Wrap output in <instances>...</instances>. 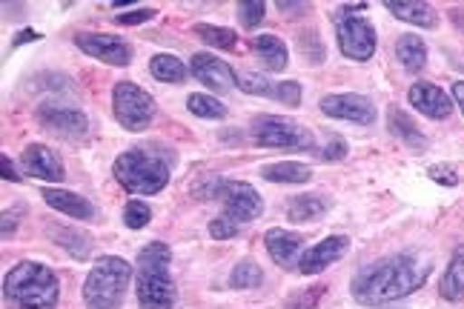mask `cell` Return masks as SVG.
Wrapping results in <instances>:
<instances>
[{"mask_svg":"<svg viewBox=\"0 0 464 309\" xmlns=\"http://www.w3.org/2000/svg\"><path fill=\"white\" fill-rule=\"evenodd\" d=\"M26 41H41V34L34 32V29H24V32H21V34H17V38H14L12 49H14V46H21V43H26Z\"/></svg>","mask_w":464,"mask_h":309,"instance_id":"obj_38","label":"cell"},{"mask_svg":"<svg viewBox=\"0 0 464 309\" xmlns=\"http://www.w3.org/2000/svg\"><path fill=\"white\" fill-rule=\"evenodd\" d=\"M187 109L192 115L207 118V121H221L227 118V106L216 98V95H204V92H195L187 98Z\"/></svg>","mask_w":464,"mask_h":309,"instance_id":"obj_27","label":"cell"},{"mask_svg":"<svg viewBox=\"0 0 464 309\" xmlns=\"http://www.w3.org/2000/svg\"><path fill=\"white\" fill-rule=\"evenodd\" d=\"M253 52L258 63L266 69V72H284L290 63V54H287V46L278 38V34H256L253 41Z\"/></svg>","mask_w":464,"mask_h":309,"instance_id":"obj_19","label":"cell"},{"mask_svg":"<svg viewBox=\"0 0 464 309\" xmlns=\"http://www.w3.org/2000/svg\"><path fill=\"white\" fill-rule=\"evenodd\" d=\"M427 272H430V266L419 264L413 256H390L364 266L353 278L350 293L362 306H382L413 295L427 281Z\"/></svg>","mask_w":464,"mask_h":309,"instance_id":"obj_1","label":"cell"},{"mask_svg":"<svg viewBox=\"0 0 464 309\" xmlns=\"http://www.w3.org/2000/svg\"><path fill=\"white\" fill-rule=\"evenodd\" d=\"M335 38H338V49L344 52V58L359 61V63L370 61L379 46L376 26H372L367 17L350 14L344 9L335 12Z\"/></svg>","mask_w":464,"mask_h":309,"instance_id":"obj_8","label":"cell"},{"mask_svg":"<svg viewBox=\"0 0 464 309\" xmlns=\"http://www.w3.org/2000/svg\"><path fill=\"white\" fill-rule=\"evenodd\" d=\"M453 101L461 106V112H464V81H456L453 83Z\"/></svg>","mask_w":464,"mask_h":309,"instance_id":"obj_40","label":"cell"},{"mask_svg":"<svg viewBox=\"0 0 464 309\" xmlns=\"http://www.w3.org/2000/svg\"><path fill=\"white\" fill-rule=\"evenodd\" d=\"M396 54H399V61L407 72H421L424 63H427V46L424 41L419 38V34H401L399 43H396Z\"/></svg>","mask_w":464,"mask_h":309,"instance_id":"obj_25","label":"cell"},{"mask_svg":"<svg viewBox=\"0 0 464 309\" xmlns=\"http://www.w3.org/2000/svg\"><path fill=\"white\" fill-rule=\"evenodd\" d=\"M238 89H244L246 95H261V98H273V83L264 75H256V72H238Z\"/></svg>","mask_w":464,"mask_h":309,"instance_id":"obj_30","label":"cell"},{"mask_svg":"<svg viewBox=\"0 0 464 309\" xmlns=\"http://www.w3.org/2000/svg\"><path fill=\"white\" fill-rule=\"evenodd\" d=\"M399 21H407L413 26H424V29H433L439 24V14L433 12L430 4H419V0H387L384 4Z\"/></svg>","mask_w":464,"mask_h":309,"instance_id":"obj_20","label":"cell"},{"mask_svg":"<svg viewBox=\"0 0 464 309\" xmlns=\"http://www.w3.org/2000/svg\"><path fill=\"white\" fill-rule=\"evenodd\" d=\"M21 163L32 178L49 180V184H61L66 175L61 155L55 150L44 147V143H32V147H26L21 155Z\"/></svg>","mask_w":464,"mask_h":309,"instance_id":"obj_15","label":"cell"},{"mask_svg":"<svg viewBox=\"0 0 464 309\" xmlns=\"http://www.w3.org/2000/svg\"><path fill=\"white\" fill-rule=\"evenodd\" d=\"M195 34L207 43V46H216V49H232L238 43V34L227 29V26H212V24H198L195 26Z\"/></svg>","mask_w":464,"mask_h":309,"instance_id":"obj_29","label":"cell"},{"mask_svg":"<svg viewBox=\"0 0 464 309\" xmlns=\"http://www.w3.org/2000/svg\"><path fill=\"white\" fill-rule=\"evenodd\" d=\"M350 249V238L347 235H330V238L318 241L315 246L304 249L298 258V272L301 275H318V272H324L330 264L342 261Z\"/></svg>","mask_w":464,"mask_h":309,"instance_id":"obj_13","label":"cell"},{"mask_svg":"<svg viewBox=\"0 0 464 309\" xmlns=\"http://www.w3.org/2000/svg\"><path fill=\"white\" fill-rule=\"evenodd\" d=\"M209 198H218L224 204V212L209 224V235L216 241H227L249 221H256L264 212V201L253 184L246 180H216Z\"/></svg>","mask_w":464,"mask_h":309,"instance_id":"obj_5","label":"cell"},{"mask_svg":"<svg viewBox=\"0 0 464 309\" xmlns=\"http://www.w3.org/2000/svg\"><path fill=\"white\" fill-rule=\"evenodd\" d=\"M38 121L46 126V130L58 132L63 138H83L89 130V121L81 109L72 106H58V103H44L38 109Z\"/></svg>","mask_w":464,"mask_h":309,"instance_id":"obj_14","label":"cell"},{"mask_svg":"<svg viewBox=\"0 0 464 309\" xmlns=\"http://www.w3.org/2000/svg\"><path fill=\"white\" fill-rule=\"evenodd\" d=\"M4 295L14 309H55L61 284L46 264L24 261L6 272Z\"/></svg>","mask_w":464,"mask_h":309,"instance_id":"obj_4","label":"cell"},{"mask_svg":"<svg viewBox=\"0 0 464 309\" xmlns=\"http://www.w3.org/2000/svg\"><path fill=\"white\" fill-rule=\"evenodd\" d=\"M264 14H266V6L261 4V0H241L238 4V17L246 29H256L264 21Z\"/></svg>","mask_w":464,"mask_h":309,"instance_id":"obj_32","label":"cell"},{"mask_svg":"<svg viewBox=\"0 0 464 309\" xmlns=\"http://www.w3.org/2000/svg\"><path fill=\"white\" fill-rule=\"evenodd\" d=\"M441 295L448 301H461L464 298V244L456 246L453 258L448 264V269H444L441 275Z\"/></svg>","mask_w":464,"mask_h":309,"instance_id":"obj_24","label":"cell"},{"mask_svg":"<svg viewBox=\"0 0 464 309\" xmlns=\"http://www.w3.org/2000/svg\"><path fill=\"white\" fill-rule=\"evenodd\" d=\"M172 252L167 244L152 241L135 258V295L140 309H172L175 306V281L169 275Z\"/></svg>","mask_w":464,"mask_h":309,"instance_id":"obj_3","label":"cell"},{"mask_svg":"<svg viewBox=\"0 0 464 309\" xmlns=\"http://www.w3.org/2000/svg\"><path fill=\"white\" fill-rule=\"evenodd\" d=\"M273 101H281L287 106H298L301 103V83L298 81H281L273 89Z\"/></svg>","mask_w":464,"mask_h":309,"instance_id":"obj_33","label":"cell"},{"mask_svg":"<svg viewBox=\"0 0 464 309\" xmlns=\"http://www.w3.org/2000/svg\"><path fill=\"white\" fill-rule=\"evenodd\" d=\"M330 209V201L321 192H313V195H295L290 201V221L295 224H307V221H318L321 215Z\"/></svg>","mask_w":464,"mask_h":309,"instance_id":"obj_23","label":"cell"},{"mask_svg":"<svg viewBox=\"0 0 464 309\" xmlns=\"http://www.w3.org/2000/svg\"><path fill=\"white\" fill-rule=\"evenodd\" d=\"M189 72H192L195 81H201L216 95H224V92H229V89L238 86V72H232L229 63H224L221 58H216V54H207V52L192 54Z\"/></svg>","mask_w":464,"mask_h":309,"instance_id":"obj_11","label":"cell"},{"mask_svg":"<svg viewBox=\"0 0 464 309\" xmlns=\"http://www.w3.org/2000/svg\"><path fill=\"white\" fill-rule=\"evenodd\" d=\"M387 118H390V130H392V135L401 138L413 152H421V150L427 147V138L421 135V130L416 126V121L410 118L407 112H401L399 106H392Z\"/></svg>","mask_w":464,"mask_h":309,"instance_id":"obj_22","label":"cell"},{"mask_svg":"<svg viewBox=\"0 0 464 309\" xmlns=\"http://www.w3.org/2000/svg\"><path fill=\"white\" fill-rule=\"evenodd\" d=\"M407 98H410V103H413V109H419L421 115L433 118V121H444V118H450V112H453L450 95L444 92V89L427 83V81H419V83L410 86Z\"/></svg>","mask_w":464,"mask_h":309,"instance_id":"obj_16","label":"cell"},{"mask_svg":"<svg viewBox=\"0 0 464 309\" xmlns=\"http://www.w3.org/2000/svg\"><path fill=\"white\" fill-rule=\"evenodd\" d=\"M264 246H266L270 258L278 266H293L301 258V246H304V238H301L298 232L273 227V229H266V235H264Z\"/></svg>","mask_w":464,"mask_h":309,"instance_id":"obj_17","label":"cell"},{"mask_svg":"<svg viewBox=\"0 0 464 309\" xmlns=\"http://www.w3.org/2000/svg\"><path fill=\"white\" fill-rule=\"evenodd\" d=\"M253 140L264 150H293V152H307L315 147V138L307 126H301L290 118L281 115H261L249 126Z\"/></svg>","mask_w":464,"mask_h":309,"instance_id":"obj_7","label":"cell"},{"mask_svg":"<svg viewBox=\"0 0 464 309\" xmlns=\"http://www.w3.org/2000/svg\"><path fill=\"white\" fill-rule=\"evenodd\" d=\"M321 158H324V160H342V158H347V140H344V138H338V135H333V138L327 140L324 152H321Z\"/></svg>","mask_w":464,"mask_h":309,"instance_id":"obj_36","label":"cell"},{"mask_svg":"<svg viewBox=\"0 0 464 309\" xmlns=\"http://www.w3.org/2000/svg\"><path fill=\"white\" fill-rule=\"evenodd\" d=\"M430 178L439 180V184H448V187H456L459 184V178L453 175L450 167H430Z\"/></svg>","mask_w":464,"mask_h":309,"instance_id":"obj_37","label":"cell"},{"mask_svg":"<svg viewBox=\"0 0 464 309\" xmlns=\"http://www.w3.org/2000/svg\"><path fill=\"white\" fill-rule=\"evenodd\" d=\"M75 43L89 58L110 66H130L132 63V46L121 41L118 34H101V32H81L75 34Z\"/></svg>","mask_w":464,"mask_h":309,"instance_id":"obj_10","label":"cell"},{"mask_svg":"<svg viewBox=\"0 0 464 309\" xmlns=\"http://www.w3.org/2000/svg\"><path fill=\"white\" fill-rule=\"evenodd\" d=\"M112 112L123 130L140 132V130H147L155 118V101L147 89H140L130 81H121L112 89Z\"/></svg>","mask_w":464,"mask_h":309,"instance_id":"obj_9","label":"cell"},{"mask_svg":"<svg viewBox=\"0 0 464 309\" xmlns=\"http://www.w3.org/2000/svg\"><path fill=\"white\" fill-rule=\"evenodd\" d=\"M175 155L160 147V143H144V147H132L115 158L112 175L118 184L130 195H155L160 192L172 178Z\"/></svg>","mask_w":464,"mask_h":309,"instance_id":"obj_2","label":"cell"},{"mask_svg":"<svg viewBox=\"0 0 464 309\" xmlns=\"http://www.w3.org/2000/svg\"><path fill=\"white\" fill-rule=\"evenodd\" d=\"M150 72L160 83H184L187 81V66L181 63V58H175V54H167V52L155 54L150 61Z\"/></svg>","mask_w":464,"mask_h":309,"instance_id":"obj_26","label":"cell"},{"mask_svg":"<svg viewBox=\"0 0 464 309\" xmlns=\"http://www.w3.org/2000/svg\"><path fill=\"white\" fill-rule=\"evenodd\" d=\"M132 281V264L118 256H103L83 281L86 309H121Z\"/></svg>","mask_w":464,"mask_h":309,"instance_id":"obj_6","label":"cell"},{"mask_svg":"<svg viewBox=\"0 0 464 309\" xmlns=\"http://www.w3.org/2000/svg\"><path fill=\"white\" fill-rule=\"evenodd\" d=\"M261 178L273 180V184H307L313 178V169L307 163L281 160V163H266V167H261Z\"/></svg>","mask_w":464,"mask_h":309,"instance_id":"obj_21","label":"cell"},{"mask_svg":"<svg viewBox=\"0 0 464 309\" xmlns=\"http://www.w3.org/2000/svg\"><path fill=\"white\" fill-rule=\"evenodd\" d=\"M0 167H4V178H6V180H21V175H17V172H14V167H12L9 155L0 158Z\"/></svg>","mask_w":464,"mask_h":309,"instance_id":"obj_39","label":"cell"},{"mask_svg":"<svg viewBox=\"0 0 464 309\" xmlns=\"http://www.w3.org/2000/svg\"><path fill=\"white\" fill-rule=\"evenodd\" d=\"M41 195H44V201L55 212H63L69 217H78V221H92V217H95V207L89 204L83 195H78V192H66V189L49 187Z\"/></svg>","mask_w":464,"mask_h":309,"instance_id":"obj_18","label":"cell"},{"mask_svg":"<svg viewBox=\"0 0 464 309\" xmlns=\"http://www.w3.org/2000/svg\"><path fill=\"white\" fill-rule=\"evenodd\" d=\"M155 17V9H135V12H123L115 17V24L118 26H140V24H147Z\"/></svg>","mask_w":464,"mask_h":309,"instance_id":"obj_35","label":"cell"},{"mask_svg":"<svg viewBox=\"0 0 464 309\" xmlns=\"http://www.w3.org/2000/svg\"><path fill=\"white\" fill-rule=\"evenodd\" d=\"M261 281H264L261 266L256 261H249V258L238 261L229 272V286L232 289H256V286H261Z\"/></svg>","mask_w":464,"mask_h":309,"instance_id":"obj_28","label":"cell"},{"mask_svg":"<svg viewBox=\"0 0 464 309\" xmlns=\"http://www.w3.org/2000/svg\"><path fill=\"white\" fill-rule=\"evenodd\" d=\"M150 221H152V209L147 201H130L123 207V224L130 229H144Z\"/></svg>","mask_w":464,"mask_h":309,"instance_id":"obj_31","label":"cell"},{"mask_svg":"<svg viewBox=\"0 0 464 309\" xmlns=\"http://www.w3.org/2000/svg\"><path fill=\"white\" fill-rule=\"evenodd\" d=\"M318 106H321V112H324L327 118L353 121V123H359V126L376 123V106H372V101L364 98V95H355V92L324 95Z\"/></svg>","mask_w":464,"mask_h":309,"instance_id":"obj_12","label":"cell"},{"mask_svg":"<svg viewBox=\"0 0 464 309\" xmlns=\"http://www.w3.org/2000/svg\"><path fill=\"white\" fill-rule=\"evenodd\" d=\"M321 293H324V284H315L310 293H298L287 301V309H313L315 301L321 298Z\"/></svg>","mask_w":464,"mask_h":309,"instance_id":"obj_34","label":"cell"}]
</instances>
